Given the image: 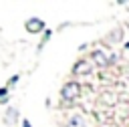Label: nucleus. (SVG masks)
Masks as SVG:
<instances>
[{"label":"nucleus","instance_id":"obj_10","mask_svg":"<svg viewBox=\"0 0 129 127\" xmlns=\"http://www.w3.org/2000/svg\"><path fill=\"white\" fill-rule=\"evenodd\" d=\"M22 127H32V125H30V121H26V119H24V121H22Z\"/></svg>","mask_w":129,"mask_h":127},{"label":"nucleus","instance_id":"obj_11","mask_svg":"<svg viewBox=\"0 0 129 127\" xmlns=\"http://www.w3.org/2000/svg\"><path fill=\"white\" fill-rule=\"evenodd\" d=\"M125 48H129V42H127V44H125Z\"/></svg>","mask_w":129,"mask_h":127},{"label":"nucleus","instance_id":"obj_2","mask_svg":"<svg viewBox=\"0 0 129 127\" xmlns=\"http://www.w3.org/2000/svg\"><path fill=\"white\" fill-rule=\"evenodd\" d=\"M24 26H26V30H28V32H32V34H34V32H40V30L44 28V22H42L40 18H30V20H26V24H24Z\"/></svg>","mask_w":129,"mask_h":127},{"label":"nucleus","instance_id":"obj_1","mask_svg":"<svg viewBox=\"0 0 129 127\" xmlns=\"http://www.w3.org/2000/svg\"><path fill=\"white\" fill-rule=\"evenodd\" d=\"M60 95H62V101L71 103V101H75V99L81 95V85H79L77 81H71V83H67V85L62 87Z\"/></svg>","mask_w":129,"mask_h":127},{"label":"nucleus","instance_id":"obj_6","mask_svg":"<svg viewBox=\"0 0 129 127\" xmlns=\"http://www.w3.org/2000/svg\"><path fill=\"white\" fill-rule=\"evenodd\" d=\"M14 117H18V113H16V109H8V115H6V121H8V123H12V121H14Z\"/></svg>","mask_w":129,"mask_h":127},{"label":"nucleus","instance_id":"obj_9","mask_svg":"<svg viewBox=\"0 0 129 127\" xmlns=\"http://www.w3.org/2000/svg\"><path fill=\"white\" fill-rule=\"evenodd\" d=\"M50 34H52V32H50V30H48V32H46V34H44V38H42V44H44V42H46V40H48V38H50Z\"/></svg>","mask_w":129,"mask_h":127},{"label":"nucleus","instance_id":"obj_8","mask_svg":"<svg viewBox=\"0 0 129 127\" xmlns=\"http://www.w3.org/2000/svg\"><path fill=\"white\" fill-rule=\"evenodd\" d=\"M18 83V75H14V77H10V81H8V85L12 87V85H16Z\"/></svg>","mask_w":129,"mask_h":127},{"label":"nucleus","instance_id":"obj_3","mask_svg":"<svg viewBox=\"0 0 129 127\" xmlns=\"http://www.w3.org/2000/svg\"><path fill=\"white\" fill-rule=\"evenodd\" d=\"M73 71H75V75H89V73L93 71V65H91L89 60H79Z\"/></svg>","mask_w":129,"mask_h":127},{"label":"nucleus","instance_id":"obj_7","mask_svg":"<svg viewBox=\"0 0 129 127\" xmlns=\"http://www.w3.org/2000/svg\"><path fill=\"white\" fill-rule=\"evenodd\" d=\"M6 101H8V89L2 87L0 89V103H6Z\"/></svg>","mask_w":129,"mask_h":127},{"label":"nucleus","instance_id":"obj_5","mask_svg":"<svg viewBox=\"0 0 129 127\" xmlns=\"http://www.w3.org/2000/svg\"><path fill=\"white\" fill-rule=\"evenodd\" d=\"M69 127H85L83 115H73V117L69 119Z\"/></svg>","mask_w":129,"mask_h":127},{"label":"nucleus","instance_id":"obj_4","mask_svg":"<svg viewBox=\"0 0 129 127\" xmlns=\"http://www.w3.org/2000/svg\"><path fill=\"white\" fill-rule=\"evenodd\" d=\"M93 60H95L99 67H109V65H111V60H109L101 50H95V52H93Z\"/></svg>","mask_w":129,"mask_h":127}]
</instances>
